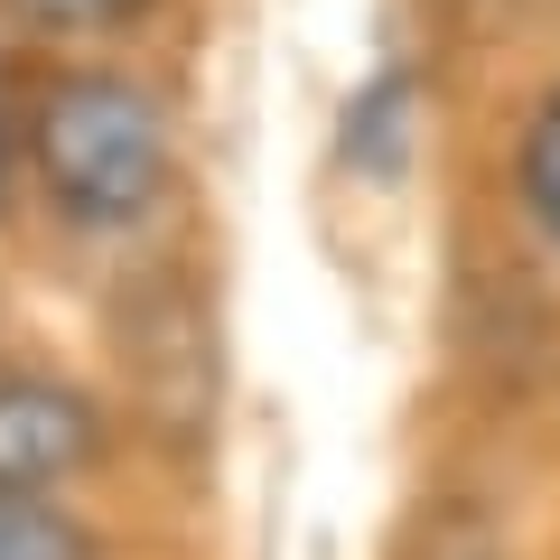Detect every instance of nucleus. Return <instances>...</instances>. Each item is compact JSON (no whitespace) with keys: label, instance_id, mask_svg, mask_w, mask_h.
Listing matches in <instances>:
<instances>
[{"label":"nucleus","instance_id":"f257e3e1","mask_svg":"<svg viewBox=\"0 0 560 560\" xmlns=\"http://www.w3.org/2000/svg\"><path fill=\"white\" fill-rule=\"evenodd\" d=\"M28 178L66 234L131 243L178 197V113L131 66H57L20 121Z\"/></svg>","mask_w":560,"mask_h":560},{"label":"nucleus","instance_id":"f03ea898","mask_svg":"<svg viewBox=\"0 0 560 560\" xmlns=\"http://www.w3.org/2000/svg\"><path fill=\"white\" fill-rule=\"evenodd\" d=\"M113 346L131 401L160 440H197L215 420V308L187 290V271H150L131 300L113 308Z\"/></svg>","mask_w":560,"mask_h":560},{"label":"nucleus","instance_id":"7ed1b4c3","mask_svg":"<svg viewBox=\"0 0 560 560\" xmlns=\"http://www.w3.org/2000/svg\"><path fill=\"white\" fill-rule=\"evenodd\" d=\"M113 411L75 374H38V364L0 374V495L66 504L84 477L113 467Z\"/></svg>","mask_w":560,"mask_h":560},{"label":"nucleus","instance_id":"20e7f679","mask_svg":"<svg viewBox=\"0 0 560 560\" xmlns=\"http://www.w3.org/2000/svg\"><path fill=\"white\" fill-rule=\"evenodd\" d=\"M514 206L541 224V243H560V75L541 84V103L514 131Z\"/></svg>","mask_w":560,"mask_h":560},{"label":"nucleus","instance_id":"39448f33","mask_svg":"<svg viewBox=\"0 0 560 560\" xmlns=\"http://www.w3.org/2000/svg\"><path fill=\"white\" fill-rule=\"evenodd\" d=\"M346 160L374 168V178H401V160H411V84L401 75L364 84V94L346 103Z\"/></svg>","mask_w":560,"mask_h":560},{"label":"nucleus","instance_id":"423d86ee","mask_svg":"<svg viewBox=\"0 0 560 560\" xmlns=\"http://www.w3.org/2000/svg\"><path fill=\"white\" fill-rule=\"evenodd\" d=\"M160 10V0H0V20L20 38H47V47H84V38H121Z\"/></svg>","mask_w":560,"mask_h":560},{"label":"nucleus","instance_id":"0eeeda50","mask_svg":"<svg viewBox=\"0 0 560 560\" xmlns=\"http://www.w3.org/2000/svg\"><path fill=\"white\" fill-rule=\"evenodd\" d=\"M0 560H103V533L75 514V504L0 495Z\"/></svg>","mask_w":560,"mask_h":560},{"label":"nucleus","instance_id":"6e6552de","mask_svg":"<svg viewBox=\"0 0 560 560\" xmlns=\"http://www.w3.org/2000/svg\"><path fill=\"white\" fill-rule=\"evenodd\" d=\"M10 140H20V131H10V121H0V197H10Z\"/></svg>","mask_w":560,"mask_h":560}]
</instances>
